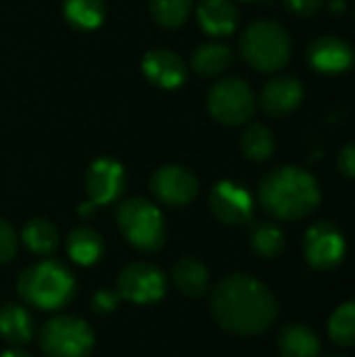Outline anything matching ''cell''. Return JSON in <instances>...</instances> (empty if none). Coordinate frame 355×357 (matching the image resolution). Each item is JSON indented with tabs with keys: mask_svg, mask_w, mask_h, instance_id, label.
Segmentation results:
<instances>
[{
	"mask_svg": "<svg viewBox=\"0 0 355 357\" xmlns=\"http://www.w3.org/2000/svg\"><path fill=\"white\" fill-rule=\"evenodd\" d=\"M211 310L222 328L249 337L266 333L274 324L278 301L257 278L249 274H230L216 284Z\"/></svg>",
	"mask_w": 355,
	"mask_h": 357,
	"instance_id": "obj_1",
	"label": "cell"
},
{
	"mask_svg": "<svg viewBox=\"0 0 355 357\" xmlns=\"http://www.w3.org/2000/svg\"><path fill=\"white\" fill-rule=\"evenodd\" d=\"M320 199L316 178L295 165L276 167L259 182V201L278 220H303L318 209Z\"/></svg>",
	"mask_w": 355,
	"mask_h": 357,
	"instance_id": "obj_2",
	"label": "cell"
},
{
	"mask_svg": "<svg viewBox=\"0 0 355 357\" xmlns=\"http://www.w3.org/2000/svg\"><path fill=\"white\" fill-rule=\"evenodd\" d=\"M17 291L29 305L40 310H59L73 299L75 278L63 264L46 259L21 272Z\"/></svg>",
	"mask_w": 355,
	"mask_h": 357,
	"instance_id": "obj_3",
	"label": "cell"
},
{
	"mask_svg": "<svg viewBox=\"0 0 355 357\" xmlns=\"http://www.w3.org/2000/svg\"><path fill=\"white\" fill-rule=\"evenodd\" d=\"M239 48L243 59L262 73H274L282 69L291 59V36L272 19L253 21L241 36Z\"/></svg>",
	"mask_w": 355,
	"mask_h": 357,
	"instance_id": "obj_4",
	"label": "cell"
},
{
	"mask_svg": "<svg viewBox=\"0 0 355 357\" xmlns=\"http://www.w3.org/2000/svg\"><path fill=\"white\" fill-rule=\"evenodd\" d=\"M117 224L123 236L144 253L159 251L165 243L163 213L146 199H128L117 211Z\"/></svg>",
	"mask_w": 355,
	"mask_h": 357,
	"instance_id": "obj_5",
	"label": "cell"
},
{
	"mask_svg": "<svg viewBox=\"0 0 355 357\" xmlns=\"http://www.w3.org/2000/svg\"><path fill=\"white\" fill-rule=\"evenodd\" d=\"M40 347L48 357H86L94 347V335L84 320L56 316L42 326Z\"/></svg>",
	"mask_w": 355,
	"mask_h": 357,
	"instance_id": "obj_6",
	"label": "cell"
},
{
	"mask_svg": "<svg viewBox=\"0 0 355 357\" xmlns=\"http://www.w3.org/2000/svg\"><path fill=\"white\" fill-rule=\"evenodd\" d=\"M207 109L213 119L224 126H241L255 113V94L241 77H226L211 86Z\"/></svg>",
	"mask_w": 355,
	"mask_h": 357,
	"instance_id": "obj_7",
	"label": "cell"
},
{
	"mask_svg": "<svg viewBox=\"0 0 355 357\" xmlns=\"http://www.w3.org/2000/svg\"><path fill=\"white\" fill-rule=\"evenodd\" d=\"M347 253V241L341 228L333 222H318L308 228L303 238V255L316 270L337 268Z\"/></svg>",
	"mask_w": 355,
	"mask_h": 357,
	"instance_id": "obj_8",
	"label": "cell"
},
{
	"mask_svg": "<svg viewBox=\"0 0 355 357\" xmlns=\"http://www.w3.org/2000/svg\"><path fill=\"white\" fill-rule=\"evenodd\" d=\"M126 190L123 165L111 157L96 159L86 174V192L90 197L88 205L80 207V213H90L94 205H111Z\"/></svg>",
	"mask_w": 355,
	"mask_h": 357,
	"instance_id": "obj_9",
	"label": "cell"
},
{
	"mask_svg": "<svg viewBox=\"0 0 355 357\" xmlns=\"http://www.w3.org/2000/svg\"><path fill=\"white\" fill-rule=\"evenodd\" d=\"M165 276L151 264H130L117 278L119 297L132 303H155L165 295Z\"/></svg>",
	"mask_w": 355,
	"mask_h": 357,
	"instance_id": "obj_10",
	"label": "cell"
},
{
	"mask_svg": "<svg viewBox=\"0 0 355 357\" xmlns=\"http://www.w3.org/2000/svg\"><path fill=\"white\" fill-rule=\"evenodd\" d=\"M151 192L163 205L182 207L197 197L199 180L184 165H163L151 176Z\"/></svg>",
	"mask_w": 355,
	"mask_h": 357,
	"instance_id": "obj_11",
	"label": "cell"
},
{
	"mask_svg": "<svg viewBox=\"0 0 355 357\" xmlns=\"http://www.w3.org/2000/svg\"><path fill=\"white\" fill-rule=\"evenodd\" d=\"M209 207L213 215L228 226L247 224L253 215V199L249 190L236 182H218L209 192Z\"/></svg>",
	"mask_w": 355,
	"mask_h": 357,
	"instance_id": "obj_12",
	"label": "cell"
},
{
	"mask_svg": "<svg viewBox=\"0 0 355 357\" xmlns=\"http://www.w3.org/2000/svg\"><path fill=\"white\" fill-rule=\"evenodd\" d=\"M308 63L320 73H343L355 63V52L349 42L337 36H320L308 46Z\"/></svg>",
	"mask_w": 355,
	"mask_h": 357,
	"instance_id": "obj_13",
	"label": "cell"
},
{
	"mask_svg": "<svg viewBox=\"0 0 355 357\" xmlns=\"http://www.w3.org/2000/svg\"><path fill=\"white\" fill-rule=\"evenodd\" d=\"M142 71L151 84L165 88V90L180 88L186 79V73H188L184 59L169 48L149 50L142 59Z\"/></svg>",
	"mask_w": 355,
	"mask_h": 357,
	"instance_id": "obj_14",
	"label": "cell"
},
{
	"mask_svg": "<svg viewBox=\"0 0 355 357\" xmlns=\"http://www.w3.org/2000/svg\"><path fill=\"white\" fill-rule=\"evenodd\" d=\"M262 109L272 117H285L303 102V86L297 77L278 75L262 88Z\"/></svg>",
	"mask_w": 355,
	"mask_h": 357,
	"instance_id": "obj_15",
	"label": "cell"
},
{
	"mask_svg": "<svg viewBox=\"0 0 355 357\" xmlns=\"http://www.w3.org/2000/svg\"><path fill=\"white\" fill-rule=\"evenodd\" d=\"M197 21L205 33L224 38L239 27V8L232 0H201L197 6Z\"/></svg>",
	"mask_w": 355,
	"mask_h": 357,
	"instance_id": "obj_16",
	"label": "cell"
},
{
	"mask_svg": "<svg viewBox=\"0 0 355 357\" xmlns=\"http://www.w3.org/2000/svg\"><path fill=\"white\" fill-rule=\"evenodd\" d=\"M278 354L282 357H320L322 343L310 326L295 322L280 331Z\"/></svg>",
	"mask_w": 355,
	"mask_h": 357,
	"instance_id": "obj_17",
	"label": "cell"
},
{
	"mask_svg": "<svg viewBox=\"0 0 355 357\" xmlns=\"http://www.w3.org/2000/svg\"><path fill=\"white\" fill-rule=\"evenodd\" d=\"M174 284L178 291L190 299H199L207 293L209 287V272L207 268L195 257H182L174 266Z\"/></svg>",
	"mask_w": 355,
	"mask_h": 357,
	"instance_id": "obj_18",
	"label": "cell"
},
{
	"mask_svg": "<svg viewBox=\"0 0 355 357\" xmlns=\"http://www.w3.org/2000/svg\"><path fill=\"white\" fill-rule=\"evenodd\" d=\"M232 63V52L226 44L220 42H205L197 46V50L190 56V65L199 75L216 77L224 73Z\"/></svg>",
	"mask_w": 355,
	"mask_h": 357,
	"instance_id": "obj_19",
	"label": "cell"
},
{
	"mask_svg": "<svg viewBox=\"0 0 355 357\" xmlns=\"http://www.w3.org/2000/svg\"><path fill=\"white\" fill-rule=\"evenodd\" d=\"M103 249H105L103 238L92 228L82 226V228L71 230V234L67 236V253L80 266L96 264L103 255Z\"/></svg>",
	"mask_w": 355,
	"mask_h": 357,
	"instance_id": "obj_20",
	"label": "cell"
},
{
	"mask_svg": "<svg viewBox=\"0 0 355 357\" xmlns=\"http://www.w3.org/2000/svg\"><path fill=\"white\" fill-rule=\"evenodd\" d=\"M105 13L103 0H63L65 21L80 31L96 29L105 21Z\"/></svg>",
	"mask_w": 355,
	"mask_h": 357,
	"instance_id": "obj_21",
	"label": "cell"
},
{
	"mask_svg": "<svg viewBox=\"0 0 355 357\" xmlns=\"http://www.w3.org/2000/svg\"><path fill=\"white\" fill-rule=\"evenodd\" d=\"M33 335V320L21 305L8 303L0 310V337L13 345L27 343Z\"/></svg>",
	"mask_w": 355,
	"mask_h": 357,
	"instance_id": "obj_22",
	"label": "cell"
},
{
	"mask_svg": "<svg viewBox=\"0 0 355 357\" xmlns=\"http://www.w3.org/2000/svg\"><path fill=\"white\" fill-rule=\"evenodd\" d=\"M21 238L27 245V249L38 255H50L59 247V232H56L54 224H50L44 218L29 220L23 226Z\"/></svg>",
	"mask_w": 355,
	"mask_h": 357,
	"instance_id": "obj_23",
	"label": "cell"
},
{
	"mask_svg": "<svg viewBox=\"0 0 355 357\" xmlns=\"http://www.w3.org/2000/svg\"><path fill=\"white\" fill-rule=\"evenodd\" d=\"M274 136L264 123H251L241 136V149L245 157L257 163L268 161L274 155Z\"/></svg>",
	"mask_w": 355,
	"mask_h": 357,
	"instance_id": "obj_24",
	"label": "cell"
},
{
	"mask_svg": "<svg viewBox=\"0 0 355 357\" xmlns=\"http://www.w3.org/2000/svg\"><path fill=\"white\" fill-rule=\"evenodd\" d=\"M195 0H151V17L167 29H176L186 23L190 17Z\"/></svg>",
	"mask_w": 355,
	"mask_h": 357,
	"instance_id": "obj_25",
	"label": "cell"
},
{
	"mask_svg": "<svg viewBox=\"0 0 355 357\" xmlns=\"http://www.w3.org/2000/svg\"><path fill=\"white\" fill-rule=\"evenodd\" d=\"M328 337L341 347H355V301L339 305L328 320Z\"/></svg>",
	"mask_w": 355,
	"mask_h": 357,
	"instance_id": "obj_26",
	"label": "cell"
},
{
	"mask_svg": "<svg viewBox=\"0 0 355 357\" xmlns=\"http://www.w3.org/2000/svg\"><path fill=\"white\" fill-rule=\"evenodd\" d=\"M251 247L262 257H276L285 249V232L272 222H259L251 230Z\"/></svg>",
	"mask_w": 355,
	"mask_h": 357,
	"instance_id": "obj_27",
	"label": "cell"
},
{
	"mask_svg": "<svg viewBox=\"0 0 355 357\" xmlns=\"http://www.w3.org/2000/svg\"><path fill=\"white\" fill-rule=\"evenodd\" d=\"M17 253V234L13 226L0 218V264H6Z\"/></svg>",
	"mask_w": 355,
	"mask_h": 357,
	"instance_id": "obj_28",
	"label": "cell"
},
{
	"mask_svg": "<svg viewBox=\"0 0 355 357\" xmlns=\"http://www.w3.org/2000/svg\"><path fill=\"white\" fill-rule=\"evenodd\" d=\"M117 303H119V293L117 291H109V289L96 291V295L92 299V307L98 314H111L117 307Z\"/></svg>",
	"mask_w": 355,
	"mask_h": 357,
	"instance_id": "obj_29",
	"label": "cell"
},
{
	"mask_svg": "<svg viewBox=\"0 0 355 357\" xmlns=\"http://www.w3.org/2000/svg\"><path fill=\"white\" fill-rule=\"evenodd\" d=\"M285 4L289 6V10H293L295 15L301 17H312L314 13H318L324 4V0H285Z\"/></svg>",
	"mask_w": 355,
	"mask_h": 357,
	"instance_id": "obj_30",
	"label": "cell"
},
{
	"mask_svg": "<svg viewBox=\"0 0 355 357\" xmlns=\"http://www.w3.org/2000/svg\"><path fill=\"white\" fill-rule=\"evenodd\" d=\"M339 169L347 178L355 180V140L341 149V153H339Z\"/></svg>",
	"mask_w": 355,
	"mask_h": 357,
	"instance_id": "obj_31",
	"label": "cell"
},
{
	"mask_svg": "<svg viewBox=\"0 0 355 357\" xmlns=\"http://www.w3.org/2000/svg\"><path fill=\"white\" fill-rule=\"evenodd\" d=\"M0 357H31V356H27L25 351H19V349H8V351H4Z\"/></svg>",
	"mask_w": 355,
	"mask_h": 357,
	"instance_id": "obj_32",
	"label": "cell"
},
{
	"mask_svg": "<svg viewBox=\"0 0 355 357\" xmlns=\"http://www.w3.org/2000/svg\"><path fill=\"white\" fill-rule=\"evenodd\" d=\"M328 357H347V356H328Z\"/></svg>",
	"mask_w": 355,
	"mask_h": 357,
	"instance_id": "obj_33",
	"label": "cell"
},
{
	"mask_svg": "<svg viewBox=\"0 0 355 357\" xmlns=\"http://www.w3.org/2000/svg\"><path fill=\"white\" fill-rule=\"evenodd\" d=\"M247 2H251V0H247Z\"/></svg>",
	"mask_w": 355,
	"mask_h": 357,
	"instance_id": "obj_34",
	"label": "cell"
}]
</instances>
